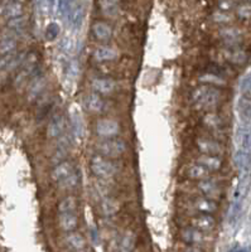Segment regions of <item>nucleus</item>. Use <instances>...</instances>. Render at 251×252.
Here are the masks:
<instances>
[{
	"label": "nucleus",
	"instance_id": "9b49d317",
	"mask_svg": "<svg viewBox=\"0 0 251 252\" xmlns=\"http://www.w3.org/2000/svg\"><path fill=\"white\" fill-rule=\"evenodd\" d=\"M24 6L23 3L20 0H15V1H6L4 3L3 8L0 10V13L4 15V18L6 19H12V18L20 17L23 15Z\"/></svg>",
	"mask_w": 251,
	"mask_h": 252
},
{
	"label": "nucleus",
	"instance_id": "f3484780",
	"mask_svg": "<svg viewBox=\"0 0 251 252\" xmlns=\"http://www.w3.org/2000/svg\"><path fill=\"white\" fill-rule=\"evenodd\" d=\"M198 189L206 195V197L211 198V199H216L220 197V188L217 187V184L212 181H207V179H201L198 183Z\"/></svg>",
	"mask_w": 251,
	"mask_h": 252
},
{
	"label": "nucleus",
	"instance_id": "412c9836",
	"mask_svg": "<svg viewBox=\"0 0 251 252\" xmlns=\"http://www.w3.org/2000/svg\"><path fill=\"white\" fill-rule=\"evenodd\" d=\"M66 242L70 247H72L73 250H83L86 247V240L81 233L74 232V231H71V232H67L66 236Z\"/></svg>",
	"mask_w": 251,
	"mask_h": 252
},
{
	"label": "nucleus",
	"instance_id": "a878e982",
	"mask_svg": "<svg viewBox=\"0 0 251 252\" xmlns=\"http://www.w3.org/2000/svg\"><path fill=\"white\" fill-rule=\"evenodd\" d=\"M227 58L231 63L235 64H244L248 61V55L243 49H239L236 47H231L230 51L227 52Z\"/></svg>",
	"mask_w": 251,
	"mask_h": 252
},
{
	"label": "nucleus",
	"instance_id": "ddd939ff",
	"mask_svg": "<svg viewBox=\"0 0 251 252\" xmlns=\"http://www.w3.org/2000/svg\"><path fill=\"white\" fill-rule=\"evenodd\" d=\"M85 106L90 112L97 114V112L103 111L104 107H105V102H104V98L101 97V94L94 91L86 96Z\"/></svg>",
	"mask_w": 251,
	"mask_h": 252
},
{
	"label": "nucleus",
	"instance_id": "4468645a",
	"mask_svg": "<svg viewBox=\"0 0 251 252\" xmlns=\"http://www.w3.org/2000/svg\"><path fill=\"white\" fill-rule=\"evenodd\" d=\"M216 224V220L212 217L211 213H201L192 220V226L201 231H211Z\"/></svg>",
	"mask_w": 251,
	"mask_h": 252
},
{
	"label": "nucleus",
	"instance_id": "6ab92c4d",
	"mask_svg": "<svg viewBox=\"0 0 251 252\" xmlns=\"http://www.w3.org/2000/svg\"><path fill=\"white\" fill-rule=\"evenodd\" d=\"M194 207L201 213H214L217 209V204L209 197H200L194 201Z\"/></svg>",
	"mask_w": 251,
	"mask_h": 252
},
{
	"label": "nucleus",
	"instance_id": "4be33fe9",
	"mask_svg": "<svg viewBox=\"0 0 251 252\" xmlns=\"http://www.w3.org/2000/svg\"><path fill=\"white\" fill-rule=\"evenodd\" d=\"M119 202L111 197H105L101 202V211L105 216H114L119 212Z\"/></svg>",
	"mask_w": 251,
	"mask_h": 252
},
{
	"label": "nucleus",
	"instance_id": "f257e3e1",
	"mask_svg": "<svg viewBox=\"0 0 251 252\" xmlns=\"http://www.w3.org/2000/svg\"><path fill=\"white\" fill-rule=\"evenodd\" d=\"M221 97L220 90L210 85H202L192 92V101L198 109H210L216 106Z\"/></svg>",
	"mask_w": 251,
	"mask_h": 252
},
{
	"label": "nucleus",
	"instance_id": "2eb2a0df",
	"mask_svg": "<svg viewBox=\"0 0 251 252\" xmlns=\"http://www.w3.org/2000/svg\"><path fill=\"white\" fill-rule=\"evenodd\" d=\"M197 163L203 165L205 168L210 170V172H216L222 168V160H221L218 155H210V154H202L201 157L197 158Z\"/></svg>",
	"mask_w": 251,
	"mask_h": 252
},
{
	"label": "nucleus",
	"instance_id": "5701e85b",
	"mask_svg": "<svg viewBox=\"0 0 251 252\" xmlns=\"http://www.w3.org/2000/svg\"><path fill=\"white\" fill-rule=\"evenodd\" d=\"M46 87V78L43 76H37L35 78V81L32 82L31 87H29V98L31 100H35L42 94V91Z\"/></svg>",
	"mask_w": 251,
	"mask_h": 252
},
{
	"label": "nucleus",
	"instance_id": "a211bd4d",
	"mask_svg": "<svg viewBox=\"0 0 251 252\" xmlns=\"http://www.w3.org/2000/svg\"><path fill=\"white\" fill-rule=\"evenodd\" d=\"M70 121H71L72 134L76 139H80L83 132V124L80 112L77 110H72L71 114H70Z\"/></svg>",
	"mask_w": 251,
	"mask_h": 252
},
{
	"label": "nucleus",
	"instance_id": "b1692460",
	"mask_svg": "<svg viewBox=\"0 0 251 252\" xmlns=\"http://www.w3.org/2000/svg\"><path fill=\"white\" fill-rule=\"evenodd\" d=\"M251 163V153L244 149H240L235 154V164L240 170H245L250 166Z\"/></svg>",
	"mask_w": 251,
	"mask_h": 252
},
{
	"label": "nucleus",
	"instance_id": "f03ea898",
	"mask_svg": "<svg viewBox=\"0 0 251 252\" xmlns=\"http://www.w3.org/2000/svg\"><path fill=\"white\" fill-rule=\"evenodd\" d=\"M96 150L105 158H119L126 152V144L121 139L108 138L96 144Z\"/></svg>",
	"mask_w": 251,
	"mask_h": 252
},
{
	"label": "nucleus",
	"instance_id": "6e6552de",
	"mask_svg": "<svg viewBox=\"0 0 251 252\" xmlns=\"http://www.w3.org/2000/svg\"><path fill=\"white\" fill-rule=\"evenodd\" d=\"M91 33L95 39L100 42H108L112 38V28L110 24L105 22H95L91 27Z\"/></svg>",
	"mask_w": 251,
	"mask_h": 252
},
{
	"label": "nucleus",
	"instance_id": "7c9ffc66",
	"mask_svg": "<svg viewBox=\"0 0 251 252\" xmlns=\"http://www.w3.org/2000/svg\"><path fill=\"white\" fill-rule=\"evenodd\" d=\"M239 110L245 119H251V97L243 96L239 101Z\"/></svg>",
	"mask_w": 251,
	"mask_h": 252
},
{
	"label": "nucleus",
	"instance_id": "c03bdc74",
	"mask_svg": "<svg viewBox=\"0 0 251 252\" xmlns=\"http://www.w3.org/2000/svg\"><path fill=\"white\" fill-rule=\"evenodd\" d=\"M244 1H246V3H251V0H244Z\"/></svg>",
	"mask_w": 251,
	"mask_h": 252
},
{
	"label": "nucleus",
	"instance_id": "f704fd0d",
	"mask_svg": "<svg viewBox=\"0 0 251 252\" xmlns=\"http://www.w3.org/2000/svg\"><path fill=\"white\" fill-rule=\"evenodd\" d=\"M27 23V19L20 15V17L12 18V19H8V28L14 29V31H23L24 26Z\"/></svg>",
	"mask_w": 251,
	"mask_h": 252
},
{
	"label": "nucleus",
	"instance_id": "473e14b6",
	"mask_svg": "<svg viewBox=\"0 0 251 252\" xmlns=\"http://www.w3.org/2000/svg\"><path fill=\"white\" fill-rule=\"evenodd\" d=\"M203 123H205L206 126L209 127H212V129H217L222 125V121H221L220 116L216 114H207L203 119Z\"/></svg>",
	"mask_w": 251,
	"mask_h": 252
},
{
	"label": "nucleus",
	"instance_id": "393cba45",
	"mask_svg": "<svg viewBox=\"0 0 251 252\" xmlns=\"http://www.w3.org/2000/svg\"><path fill=\"white\" fill-rule=\"evenodd\" d=\"M220 35L225 42L232 46V44H236L241 38V31L237 28H225L221 29Z\"/></svg>",
	"mask_w": 251,
	"mask_h": 252
},
{
	"label": "nucleus",
	"instance_id": "9d476101",
	"mask_svg": "<svg viewBox=\"0 0 251 252\" xmlns=\"http://www.w3.org/2000/svg\"><path fill=\"white\" fill-rule=\"evenodd\" d=\"M58 223L65 232H71L77 228L78 218L76 212H62L58 216Z\"/></svg>",
	"mask_w": 251,
	"mask_h": 252
},
{
	"label": "nucleus",
	"instance_id": "2f4dec72",
	"mask_svg": "<svg viewBox=\"0 0 251 252\" xmlns=\"http://www.w3.org/2000/svg\"><path fill=\"white\" fill-rule=\"evenodd\" d=\"M60 35V26L57 23H49L46 28V33L44 37L48 42H54Z\"/></svg>",
	"mask_w": 251,
	"mask_h": 252
},
{
	"label": "nucleus",
	"instance_id": "79ce46f5",
	"mask_svg": "<svg viewBox=\"0 0 251 252\" xmlns=\"http://www.w3.org/2000/svg\"><path fill=\"white\" fill-rule=\"evenodd\" d=\"M214 19L215 22H217V23H227V22H230L231 20V17L227 14V12H216L214 15Z\"/></svg>",
	"mask_w": 251,
	"mask_h": 252
},
{
	"label": "nucleus",
	"instance_id": "a19ab883",
	"mask_svg": "<svg viewBox=\"0 0 251 252\" xmlns=\"http://www.w3.org/2000/svg\"><path fill=\"white\" fill-rule=\"evenodd\" d=\"M66 73L71 77H76L78 75V62L76 61H70L69 66L66 68Z\"/></svg>",
	"mask_w": 251,
	"mask_h": 252
},
{
	"label": "nucleus",
	"instance_id": "20e7f679",
	"mask_svg": "<svg viewBox=\"0 0 251 252\" xmlns=\"http://www.w3.org/2000/svg\"><path fill=\"white\" fill-rule=\"evenodd\" d=\"M120 124L119 121L112 120V119H103V120L97 121L95 125V132L97 136L100 138L108 139V138H115L120 134Z\"/></svg>",
	"mask_w": 251,
	"mask_h": 252
},
{
	"label": "nucleus",
	"instance_id": "bb28decb",
	"mask_svg": "<svg viewBox=\"0 0 251 252\" xmlns=\"http://www.w3.org/2000/svg\"><path fill=\"white\" fill-rule=\"evenodd\" d=\"M188 177L192 178V179H198V181H201V179H205V178H207L210 175V170L207 169V168H205L203 165H201V164H193V165L189 166L188 169Z\"/></svg>",
	"mask_w": 251,
	"mask_h": 252
},
{
	"label": "nucleus",
	"instance_id": "1a4fd4ad",
	"mask_svg": "<svg viewBox=\"0 0 251 252\" xmlns=\"http://www.w3.org/2000/svg\"><path fill=\"white\" fill-rule=\"evenodd\" d=\"M91 87L95 92L100 94H111L116 89V83L111 78L99 77L91 81Z\"/></svg>",
	"mask_w": 251,
	"mask_h": 252
},
{
	"label": "nucleus",
	"instance_id": "e433bc0d",
	"mask_svg": "<svg viewBox=\"0 0 251 252\" xmlns=\"http://www.w3.org/2000/svg\"><path fill=\"white\" fill-rule=\"evenodd\" d=\"M14 60V52H12V53H6V55H0V71H3V69L8 68V67H13Z\"/></svg>",
	"mask_w": 251,
	"mask_h": 252
},
{
	"label": "nucleus",
	"instance_id": "dca6fc26",
	"mask_svg": "<svg viewBox=\"0 0 251 252\" xmlns=\"http://www.w3.org/2000/svg\"><path fill=\"white\" fill-rule=\"evenodd\" d=\"M182 240L188 245H198L203 242L205 235H203V231H201V229L196 228V227H191V228L183 229Z\"/></svg>",
	"mask_w": 251,
	"mask_h": 252
},
{
	"label": "nucleus",
	"instance_id": "cd10ccee",
	"mask_svg": "<svg viewBox=\"0 0 251 252\" xmlns=\"http://www.w3.org/2000/svg\"><path fill=\"white\" fill-rule=\"evenodd\" d=\"M77 209V201L76 198L72 197V195H69V197L63 198L62 201L58 204V212H76Z\"/></svg>",
	"mask_w": 251,
	"mask_h": 252
},
{
	"label": "nucleus",
	"instance_id": "f8f14e48",
	"mask_svg": "<svg viewBox=\"0 0 251 252\" xmlns=\"http://www.w3.org/2000/svg\"><path fill=\"white\" fill-rule=\"evenodd\" d=\"M119 53L115 48L110 46H99L94 51V58L97 62H110L116 60Z\"/></svg>",
	"mask_w": 251,
	"mask_h": 252
},
{
	"label": "nucleus",
	"instance_id": "a18cd8bd",
	"mask_svg": "<svg viewBox=\"0 0 251 252\" xmlns=\"http://www.w3.org/2000/svg\"><path fill=\"white\" fill-rule=\"evenodd\" d=\"M6 1H15V0H5V3Z\"/></svg>",
	"mask_w": 251,
	"mask_h": 252
},
{
	"label": "nucleus",
	"instance_id": "58836bf2",
	"mask_svg": "<svg viewBox=\"0 0 251 252\" xmlns=\"http://www.w3.org/2000/svg\"><path fill=\"white\" fill-rule=\"evenodd\" d=\"M240 90H241L243 96L251 97V72L244 77L243 82H241V86H240Z\"/></svg>",
	"mask_w": 251,
	"mask_h": 252
},
{
	"label": "nucleus",
	"instance_id": "7ed1b4c3",
	"mask_svg": "<svg viewBox=\"0 0 251 252\" xmlns=\"http://www.w3.org/2000/svg\"><path fill=\"white\" fill-rule=\"evenodd\" d=\"M90 168L94 175L103 179H110L117 173V168L114 163L108 160L105 157H94L90 163Z\"/></svg>",
	"mask_w": 251,
	"mask_h": 252
},
{
	"label": "nucleus",
	"instance_id": "423d86ee",
	"mask_svg": "<svg viewBox=\"0 0 251 252\" xmlns=\"http://www.w3.org/2000/svg\"><path fill=\"white\" fill-rule=\"evenodd\" d=\"M73 172L74 169L72 163H70V161L67 160H62L54 165V168L51 172V178L52 181L56 182V183H62V182L66 181L67 178H69Z\"/></svg>",
	"mask_w": 251,
	"mask_h": 252
},
{
	"label": "nucleus",
	"instance_id": "ea45409f",
	"mask_svg": "<svg viewBox=\"0 0 251 252\" xmlns=\"http://www.w3.org/2000/svg\"><path fill=\"white\" fill-rule=\"evenodd\" d=\"M241 149L251 153V131H244L241 135Z\"/></svg>",
	"mask_w": 251,
	"mask_h": 252
},
{
	"label": "nucleus",
	"instance_id": "c756f323",
	"mask_svg": "<svg viewBox=\"0 0 251 252\" xmlns=\"http://www.w3.org/2000/svg\"><path fill=\"white\" fill-rule=\"evenodd\" d=\"M135 246V236L132 231H126L120 241V251H132Z\"/></svg>",
	"mask_w": 251,
	"mask_h": 252
},
{
	"label": "nucleus",
	"instance_id": "72a5a7b5",
	"mask_svg": "<svg viewBox=\"0 0 251 252\" xmlns=\"http://www.w3.org/2000/svg\"><path fill=\"white\" fill-rule=\"evenodd\" d=\"M236 14L239 15L240 19H251V3H246L245 1V3L240 4L236 8Z\"/></svg>",
	"mask_w": 251,
	"mask_h": 252
},
{
	"label": "nucleus",
	"instance_id": "c9c22d12",
	"mask_svg": "<svg viewBox=\"0 0 251 252\" xmlns=\"http://www.w3.org/2000/svg\"><path fill=\"white\" fill-rule=\"evenodd\" d=\"M201 81L203 83H212V85H216V86H225L226 85L225 80H222L218 76L214 75V73H206V75H203L201 77Z\"/></svg>",
	"mask_w": 251,
	"mask_h": 252
},
{
	"label": "nucleus",
	"instance_id": "c85d7f7f",
	"mask_svg": "<svg viewBox=\"0 0 251 252\" xmlns=\"http://www.w3.org/2000/svg\"><path fill=\"white\" fill-rule=\"evenodd\" d=\"M120 0H99L101 10L106 15H114L117 13Z\"/></svg>",
	"mask_w": 251,
	"mask_h": 252
},
{
	"label": "nucleus",
	"instance_id": "0eeeda50",
	"mask_svg": "<svg viewBox=\"0 0 251 252\" xmlns=\"http://www.w3.org/2000/svg\"><path fill=\"white\" fill-rule=\"evenodd\" d=\"M196 145L203 154L221 155L223 153V146L218 141L207 138H200L196 140Z\"/></svg>",
	"mask_w": 251,
	"mask_h": 252
},
{
	"label": "nucleus",
	"instance_id": "aec40b11",
	"mask_svg": "<svg viewBox=\"0 0 251 252\" xmlns=\"http://www.w3.org/2000/svg\"><path fill=\"white\" fill-rule=\"evenodd\" d=\"M69 20L73 31H78V29L81 28L83 22V8L81 4H78L77 6L72 8L71 13L69 14Z\"/></svg>",
	"mask_w": 251,
	"mask_h": 252
},
{
	"label": "nucleus",
	"instance_id": "4c0bfd02",
	"mask_svg": "<svg viewBox=\"0 0 251 252\" xmlns=\"http://www.w3.org/2000/svg\"><path fill=\"white\" fill-rule=\"evenodd\" d=\"M60 51L63 55H70L72 51H73V42L70 37L62 38V40L60 42Z\"/></svg>",
	"mask_w": 251,
	"mask_h": 252
},
{
	"label": "nucleus",
	"instance_id": "39448f33",
	"mask_svg": "<svg viewBox=\"0 0 251 252\" xmlns=\"http://www.w3.org/2000/svg\"><path fill=\"white\" fill-rule=\"evenodd\" d=\"M66 129V120L61 114H54L47 125V135L52 139L61 138Z\"/></svg>",
	"mask_w": 251,
	"mask_h": 252
},
{
	"label": "nucleus",
	"instance_id": "37998d69",
	"mask_svg": "<svg viewBox=\"0 0 251 252\" xmlns=\"http://www.w3.org/2000/svg\"><path fill=\"white\" fill-rule=\"evenodd\" d=\"M232 5H234L232 0H221L220 1V9L223 12H228L232 8Z\"/></svg>",
	"mask_w": 251,
	"mask_h": 252
}]
</instances>
